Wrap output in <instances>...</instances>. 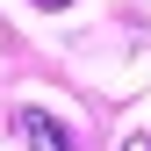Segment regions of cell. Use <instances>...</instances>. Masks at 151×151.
<instances>
[{
    "label": "cell",
    "mask_w": 151,
    "mask_h": 151,
    "mask_svg": "<svg viewBox=\"0 0 151 151\" xmlns=\"http://www.w3.org/2000/svg\"><path fill=\"white\" fill-rule=\"evenodd\" d=\"M36 7H72V0H36Z\"/></svg>",
    "instance_id": "2"
},
{
    "label": "cell",
    "mask_w": 151,
    "mask_h": 151,
    "mask_svg": "<svg viewBox=\"0 0 151 151\" xmlns=\"http://www.w3.org/2000/svg\"><path fill=\"white\" fill-rule=\"evenodd\" d=\"M14 129H22V144H29V151H72L65 122H50L43 108H14Z\"/></svg>",
    "instance_id": "1"
}]
</instances>
